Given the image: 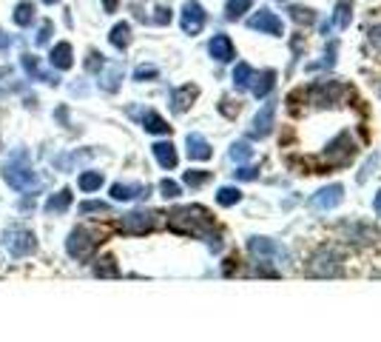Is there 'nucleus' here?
I'll return each instance as SVG.
<instances>
[{"label":"nucleus","mask_w":381,"mask_h":342,"mask_svg":"<svg viewBox=\"0 0 381 342\" xmlns=\"http://www.w3.org/2000/svg\"><path fill=\"white\" fill-rule=\"evenodd\" d=\"M168 226H171V231H177V234L202 237L211 251H219V248H222V237H219L216 231H211L213 217H211L208 209H202V205H180V209H174V212L168 214Z\"/></svg>","instance_id":"f257e3e1"},{"label":"nucleus","mask_w":381,"mask_h":342,"mask_svg":"<svg viewBox=\"0 0 381 342\" xmlns=\"http://www.w3.org/2000/svg\"><path fill=\"white\" fill-rule=\"evenodd\" d=\"M0 174H4V180L18 191V194H40L43 191V180L35 174L32 169V160H29V152L26 149H15L12 157L4 163V169H0Z\"/></svg>","instance_id":"f03ea898"},{"label":"nucleus","mask_w":381,"mask_h":342,"mask_svg":"<svg viewBox=\"0 0 381 342\" xmlns=\"http://www.w3.org/2000/svg\"><path fill=\"white\" fill-rule=\"evenodd\" d=\"M4 248L15 257V259H23V257H32L35 251H37V237L29 231V228H23V226H12V228H6L4 231Z\"/></svg>","instance_id":"7ed1b4c3"},{"label":"nucleus","mask_w":381,"mask_h":342,"mask_svg":"<svg viewBox=\"0 0 381 342\" xmlns=\"http://www.w3.org/2000/svg\"><path fill=\"white\" fill-rule=\"evenodd\" d=\"M160 217L157 212H148V209H139V212H128L120 217V231L123 234H131V237H142V234H151L157 226H160Z\"/></svg>","instance_id":"20e7f679"},{"label":"nucleus","mask_w":381,"mask_h":342,"mask_svg":"<svg viewBox=\"0 0 381 342\" xmlns=\"http://www.w3.org/2000/svg\"><path fill=\"white\" fill-rule=\"evenodd\" d=\"M97 243H100V234L97 231H92L89 226H77V228L68 234V240H65V251L74 259H89L92 251L97 248Z\"/></svg>","instance_id":"39448f33"},{"label":"nucleus","mask_w":381,"mask_h":342,"mask_svg":"<svg viewBox=\"0 0 381 342\" xmlns=\"http://www.w3.org/2000/svg\"><path fill=\"white\" fill-rule=\"evenodd\" d=\"M353 157H356V143L350 140L347 131H342L336 140L327 146V152H325V160L333 163V166H347Z\"/></svg>","instance_id":"423d86ee"},{"label":"nucleus","mask_w":381,"mask_h":342,"mask_svg":"<svg viewBox=\"0 0 381 342\" xmlns=\"http://www.w3.org/2000/svg\"><path fill=\"white\" fill-rule=\"evenodd\" d=\"M311 271L316 274V277H339L342 274V257L333 248H322L311 259Z\"/></svg>","instance_id":"0eeeda50"},{"label":"nucleus","mask_w":381,"mask_h":342,"mask_svg":"<svg viewBox=\"0 0 381 342\" xmlns=\"http://www.w3.org/2000/svg\"><path fill=\"white\" fill-rule=\"evenodd\" d=\"M205 9L199 6V0H185V6H182V18H180V26L185 35H199L205 29Z\"/></svg>","instance_id":"6e6552de"},{"label":"nucleus","mask_w":381,"mask_h":342,"mask_svg":"<svg viewBox=\"0 0 381 342\" xmlns=\"http://www.w3.org/2000/svg\"><path fill=\"white\" fill-rule=\"evenodd\" d=\"M20 68H23V75H26L29 80L49 83V86H60V78L51 75V72H46V68L40 66V57H35V54H29V51L20 54Z\"/></svg>","instance_id":"1a4fd4ad"},{"label":"nucleus","mask_w":381,"mask_h":342,"mask_svg":"<svg viewBox=\"0 0 381 342\" xmlns=\"http://www.w3.org/2000/svg\"><path fill=\"white\" fill-rule=\"evenodd\" d=\"M131 117L139 120V126L148 131V134H171V126L165 117H160L154 109H128Z\"/></svg>","instance_id":"9d476101"},{"label":"nucleus","mask_w":381,"mask_h":342,"mask_svg":"<svg viewBox=\"0 0 381 342\" xmlns=\"http://www.w3.org/2000/svg\"><path fill=\"white\" fill-rule=\"evenodd\" d=\"M342 94H347V89H344L342 83H336V80H330V83H316V86L308 89V97H311L316 106H333V103H339Z\"/></svg>","instance_id":"9b49d317"},{"label":"nucleus","mask_w":381,"mask_h":342,"mask_svg":"<svg viewBox=\"0 0 381 342\" xmlns=\"http://www.w3.org/2000/svg\"><path fill=\"white\" fill-rule=\"evenodd\" d=\"M342 200H344V188H342L339 183H333V185L319 188V191L311 197V209H316V212H330V209H336Z\"/></svg>","instance_id":"f8f14e48"},{"label":"nucleus","mask_w":381,"mask_h":342,"mask_svg":"<svg viewBox=\"0 0 381 342\" xmlns=\"http://www.w3.org/2000/svg\"><path fill=\"white\" fill-rule=\"evenodd\" d=\"M248 251H251L254 257H265V259H287L285 245H279V243L270 240V237H251V240H248Z\"/></svg>","instance_id":"ddd939ff"},{"label":"nucleus","mask_w":381,"mask_h":342,"mask_svg":"<svg viewBox=\"0 0 381 342\" xmlns=\"http://www.w3.org/2000/svg\"><path fill=\"white\" fill-rule=\"evenodd\" d=\"M248 26L254 29V32H262V35H273V37H282L285 35V29H282V20L270 12V9H259L251 20H248Z\"/></svg>","instance_id":"4468645a"},{"label":"nucleus","mask_w":381,"mask_h":342,"mask_svg":"<svg viewBox=\"0 0 381 342\" xmlns=\"http://www.w3.org/2000/svg\"><path fill=\"white\" fill-rule=\"evenodd\" d=\"M92 157H94V152H92V149H77V152H65V154L54 157V160H51V166H54L57 171H74V169H80L83 163H89Z\"/></svg>","instance_id":"2eb2a0df"},{"label":"nucleus","mask_w":381,"mask_h":342,"mask_svg":"<svg viewBox=\"0 0 381 342\" xmlns=\"http://www.w3.org/2000/svg\"><path fill=\"white\" fill-rule=\"evenodd\" d=\"M49 63L57 68V72H68V68L74 66V46L68 40L54 43L51 51H49Z\"/></svg>","instance_id":"dca6fc26"},{"label":"nucleus","mask_w":381,"mask_h":342,"mask_svg":"<svg viewBox=\"0 0 381 342\" xmlns=\"http://www.w3.org/2000/svg\"><path fill=\"white\" fill-rule=\"evenodd\" d=\"M208 51H211V57L216 63H231L237 57V49H234V43H231L227 35H213L211 43H208Z\"/></svg>","instance_id":"f3484780"},{"label":"nucleus","mask_w":381,"mask_h":342,"mask_svg":"<svg viewBox=\"0 0 381 342\" xmlns=\"http://www.w3.org/2000/svg\"><path fill=\"white\" fill-rule=\"evenodd\" d=\"M111 200L117 202H131V200H139V197H148V185L142 183H111Z\"/></svg>","instance_id":"a211bd4d"},{"label":"nucleus","mask_w":381,"mask_h":342,"mask_svg":"<svg viewBox=\"0 0 381 342\" xmlns=\"http://www.w3.org/2000/svg\"><path fill=\"white\" fill-rule=\"evenodd\" d=\"M196 94H199V89H196L194 83H185V86L174 89V92H171V111H174V114H185V111L191 109V103L196 100Z\"/></svg>","instance_id":"6ab92c4d"},{"label":"nucleus","mask_w":381,"mask_h":342,"mask_svg":"<svg viewBox=\"0 0 381 342\" xmlns=\"http://www.w3.org/2000/svg\"><path fill=\"white\" fill-rule=\"evenodd\" d=\"M71 202H74V194H71V188H60L57 194H51V197L46 200L43 212H46V214H51V217H57V214H65V212L71 209Z\"/></svg>","instance_id":"aec40b11"},{"label":"nucleus","mask_w":381,"mask_h":342,"mask_svg":"<svg viewBox=\"0 0 381 342\" xmlns=\"http://www.w3.org/2000/svg\"><path fill=\"white\" fill-rule=\"evenodd\" d=\"M273 120H276V103H265L262 111L254 117V137H268L273 131Z\"/></svg>","instance_id":"412c9836"},{"label":"nucleus","mask_w":381,"mask_h":342,"mask_svg":"<svg viewBox=\"0 0 381 342\" xmlns=\"http://www.w3.org/2000/svg\"><path fill=\"white\" fill-rule=\"evenodd\" d=\"M185 152H188V157H191V160H211V154H213L211 143L205 140L202 134H196V131L185 137Z\"/></svg>","instance_id":"4be33fe9"},{"label":"nucleus","mask_w":381,"mask_h":342,"mask_svg":"<svg viewBox=\"0 0 381 342\" xmlns=\"http://www.w3.org/2000/svg\"><path fill=\"white\" fill-rule=\"evenodd\" d=\"M151 152H154V157H157V163H160L163 169H177L180 154H177V146H174L171 140H160V143H154V146H151Z\"/></svg>","instance_id":"5701e85b"},{"label":"nucleus","mask_w":381,"mask_h":342,"mask_svg":"<svg viewBox=\"0 0 381 342\" xmlns=\"http://www.w3.org/2000/svg\"><path fill=\"white\" fill-rule=\"evenodd\" d=\"M108 43H111L114 49L125 51V49L131 46V23H125V20L114 23V26H111V32H108Z\"/></svg>","instance_id":"b1692460"},{"label":"nucleus","mask_w":381,"mask_h":342,"mask_svg":"<svg viewBox=\"0 0 381 342\" xmlns=\"http://www.w3.org/2000/svg\"><path fill=\"white\" fill-rule=\"evenodd\" d=\"M273 86H276V72H273V68H265L262 75H256V78H254V83H251V92H254L256 97H268Z\"/></svg>","instance_id":"393cba45"},{"label":"nucleus","mask_w":381,"mask_h":342,"mask_svg":"<svg viewBox=\"0 0 381 342\" xmlns=\"http://www.w3.org/2000/svg\"><path fill=\"white\" fill-rule=\"evenodd\" d=\"M120 83H123V66H120V63H117V66H108L106 72L100 75V89L108 92V94H114V92L120 89Z\"/></svg>","instance_id":"a878e982"},{"label":"nucleus","mask_w":381,"mask_h":342,"mask_svg":"<svg viewBox=\"0 0 381 342\" xmlns=\"http://www.w3.org/2000/svg\"><path fill=\"white\" fill-rule=\"evenodd\" d=\"M12 20H15L18 29L32 26V20H35V4L32 0H20V4L15 6V12H12Z\"/></svg>","instance_id":"bb28decb"},{"label":"nucleus","mask_w":381,"mask_h":342,"mask_svg":"<svg viewBox=\"0 0 381 342\" xmlns=\"http://www.w3.org/2000/svg\"><path fill=\"white\" fill-rule=\"evenodd\" d=\"M344 234L353 240V243H375L378 231L364 226V223H353V226H344Z\"/></svg>","instance_id":"cd10ccee"},{"label":"nucleus","mask_w":381,"mask_h":342,"mask_svg":"<svg viewBox=\"0 0 381 342\" xmlns=\"http://www.w3.org/2000/svg\"><path fill=\"white\" fill-rule=\"evenodd\" d=\"M254 78H256V72H254L248 63H237V68H234V86H237L239 92H251Z\"/></svg>","instance_id":"c85d7f7f"},{"label":"nucleus","mask_w":381,"mask_h":342,"mask_svg":"<svg viewBox=\"0 0 381 342\" xmlns=\"http://www.w3.org/2000/svg\"><path fill=\"white\" fill-rule=\"evenodd\" d=\"M103 183H106L103 171H83V174H80V180H77V185H80L86 194L100 191V188H103Z\"/></svg>","instance_id":"c756f323"},{"label":"nucleus","mask_w":381,"mask_h":342,"mask_svg":"<svg viewBox=\"0 0 381 342\" xmlns=\"http://www.w3.org/2000/svg\"><path fill=\"white\" fill-rule=\"evenodd\" d=\"M350 18H353L350 0H339V4H336V15H333V26L336 29H347L350 26Z\"/></svg>","instance_id":"7c9ffc66"},{"label":"nucleus","mask_w":381,"mask_h":342,"mask_svg":"<svg viewBox=\"0 0 381 342\" xmlns=\"http://www.w3.org/2000/svg\"><path fill=\"white\" fill-rule=\"evenodd\" d=\"M239 200H242V191H239L237 185H222V188L216 191V202L225 205V209H227V205H237Z\"/></svg>","instance_id":"2f4dec72"},{"label":"nucleus","mask_w":381,"mask_h":342,"mask_svg":"<svg viewBox=\"0 0 381 342\" xmlns=\"http://www.w3.org/2000/svg\"><path fill=\"white\" fill-rule=\"evenodd\" d=\"M94 274H97V277H120L117 259H114V257H100V259L94 262Z\"/></svg>","instance_id":"473e14b6"},{"label":"nucleus","mask_w":381,"mask_h":342,"mask_svg":"<svg viewBox=\"0 0 381 342\" xmlns=\"http://www.w3.org/2000/svg\"><path fill=\"white\" fill-rule=\"evenodd\" d=\"M245 12H251V0H227V6H225L227 20H239Z\"/></svg>","instance_id":"72a5a7b5"},{"label":"nucleus","mask_w":381,"mask_h":342,"mask_svg":"<svg viewBox=\"0 0 381 342\" xmlns=\"http://www.w3.org/2000/svg\"><path fill=\"white\" fill-rule=\"evenodd\" d=\"M80 214L89 217V214H111V205L103 202V200H86L80 202Z\"/></svg>","instance_id":"f704fd0d"},{"label":"nucleus","mask_w":381,"mask_h":342,"mask_svg":"<svg viewBox=\"0 0 381 342\" xmlns=\"http://www.w3.org/2000/svg\"><path fill=\"white\" fill-rule=\"evenodd\" d=\"M211 177H213L211 171H202V169H191V171H185V174H182V183H185V185H191V188H199V185H205Z\"/></svg>","instance_id":"c9c22d12"},{"label":"nucleus","mask_w":381,"mask_h":342,"mask_svg":"<svg viewBox=\"0 0 381 342\" xmlns=\"http://www.w3.org/2000/svg\"><path fill=\"white\" fill-rule=\"evenodd\" d=\"M51 37H54V23L46 18V20L37 26V35H35V46H40V49H43V46H46Z\"/></svg>","instance_id":"e433bc0d"},{"label":"nucleus","mask_w":381,"mask_h":342,"mask_svg":"<svg viewBox=\"0 0 381 342\" xmlns=\"http://www.w3.org/2000/svg\"><path fill=\"white\" fill-rule=\"evenodd\" d=\"M251 157H254V149H251V143H248V140H239V143H234V146H231V160L245 163V160H251Z\"/></svg>","instance_id":"4c0bfd02"},{"label":"nucleus","mask_w":381,"mask_h":342,"mask_svg":"<svg viewBox=\"0 0 381 342\" xmlns=\"http://www.w3.org/2000/svg\"><path fill=\"white\" fill-rule=\"evenodd\" d=\"M157 78H160V68H157V66H137V68H134V80H139V83L157 80Z\"/></svg>","instance_id":"58836bf2"},{"label":"nucleus","mask_w":381,"mask_h":342,"mask_svg":"<svg viewBox=\"0 0 381 342\" xmlns=\"http://www.w3.org/2000/svg\"><path fill=\"white\" fill-rule=\"evenodd\" d=\"M290 18H293L299 26H301V23H304V26L316 23V15H313L311 9H304V6H293V9H290Z\"/></svg>","instance_id":"ea45409f"},{"label":"nucleus","mask_w":381,"mask_h":342,"mask_svg":"<svg viewBox=\"0 0 381 342\" xmlns=\"http://www.w3.org/2000/svg\"><path fill=\"white\" fill-rule=\"evenodd\" d=\"M103 66H106L103 54H100L97 49H89V51H86V72H94V75H97Z\"/></svg>","instance_id":"a19ab883"},{"label":"nucleus","mask_w":381,"mask_h":342,"mask_svg":"<svg viewBox=\"0 0 381 342\" xmlns=\"http://www.w3.org/2000/svg\"><path fill=\"white\" fill-rule=\"evenodd\" d=\"M160 191H163V197H165V200H177V197L182 194L180 183H174V180H163V183H160Z\"/></svg>","instance_id":"79ce46f5"},{"label":"nucleus","mask_w":381,"mask_h":342,"mask_svg":"<svg viewBox=\"0 0 381 342\" xmlns=\"http://www.w3.org/2000/svg\"><path fill=\"white\" fill-rule=\"evenodd\" d=\"M234 177H237V180H256V177H259V169H256V166H242V169L234 171Z\"/></svg>","instance_id":"37998d69"},{"label":"nucleus","mask_w":381,"mask_h":342,"mask_svg":"<svg viewBox=\"0 0 381 342\" xmlns=\"http://www.w3.org/2000/svg\"><path fill=\"white\" fill-rule=\"evenodd\" d=\"M154 23H160V26H168V23H171V9H168V6H157Z\"/></svg>","instance_id":"c03bdc74"},{"label":"nucleus","mask_w":381,"mask_h":342,"mask_svg":"<svg viewBox=\"0 0 381 342\" xmlns=\"http://www.w3.org/2000/svg\"><path fill=\"white\" fill-rule=\"evenodd\" d=\"M370 43H373V49L381 51V26H373L370 29Z\"/></svg>","instance_id":"a18cd8bd"},{"label":"nucleus","mask_w":381,"mask_h":342,"mask_svg":"<svg viewBox=\"0 0 381 342\" xmlns=\"http://www.w3.org/2000/svg\"><path fill=\"white\" fill-rule=\"evenodd\" d=\"M54 120H57L60 126H68V109H65V106H57V111H54Z\"/></svg>","instance_id":"49530a36"},{"label":"nucleus","mask_w":381,"mask_h":342,"mask_svg":"<svg viewBox=\"0 0 381 342\" xmlns=\"http://www.w3.org/2000/svg\"><path fill=\"white\" fill-rule=\"evenodd\" d=\"M120 9V0H103V12L106 15H114Z\"/></svg>","instance_id":"de8ad7c7"},{"label":"nucleus","mask_w":381,"mask_h":342,"mask_svg":"<svg viewBox=\"0 0 381 342\" xmlns=\"http://www.w3.org/2000/svg\"><path fill=\"white\" fill-rule=\"evenodd\" d=\"M373 169H375V157H373V160H370V163H367V166H364V171H361V174H358V183H364V180H367V177H370V171H373Z\"/></svg>","instance_id":"09e8293b"},{"label":"nucleus","mask_w":381,"mask_h":342,"mask_svg":"<svg viewBox=\"0 0 381 342\" xmlns=\"http://www.w3.org/2000/svg\"><path fill=\"white\" fill-rule=\"evenodd\" d=\"M9 46H12V37H9L4 29H0V51H6Z\"/></svg>","instance_id":"8fccbe9b"},{"label":"nucleus","mask_w":381,"mask_h":342,"mask_svg":"<svg viewBox=\"0 0 381 342\" xmlns=\"http://www.w3.org/2000/svg\"><path fill=\"white\" fill-rule=\"evenodd\" d=\"M373 209H375V214L381 217V188L375 191V197H373Z\"/></svg>","instance_id":"3c124183"},{"label":"nucleus","mask_w":381,"mask_h":342,"mask_svg":"<svg viewBox=\"0 0 381 342\" xmlns=\"http://www.w3.org/2000/svg\"><path fill=\"white\" fill-rule=\"evenodd\" d=\"M40 4H43V6H57L60 0H40Z\"/></svg>","instance_id":"603ef678"}]
</instances>
